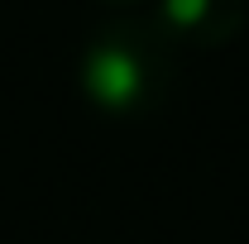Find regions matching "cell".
<instances>
[{"label": "cell", "mask_w": 249, "mask_h": 244, "mask_svg": "<svg viewBox=\"0 0 249 244\" xmlns=\"http://www.w3.org/2000/svg\"><path fill=\"white\" fill-rule=\"evenodd\" d=\"M178 77V43L154 19H110L82 48V91L106 115L158 110Z\"/></svg>", "instance_id": "obj_1"}, {"label": "cell", "mask_w": 249, "mask_h": 244, "mask_svg": "<svg viewBox=\"0 0 249 244\" xmlns=\"http://www.w3.org/2000/svg\"><path fill=\"white\" fill-rule=\"evenodd\" d=\"M154 24L178 48H220L245 29V0H158Z\"/></svg>", "instance_id": "obj_2"}, {"label": "cell", "mask_w": 249, "mask_h": 244, "mask_svg": "<svg viewBox=\"0 0 249 244\" xmlns=\"http://www.w3.org/2000/svg\"><path fill=\"white\" fill-rule=\"evenodd\" d=\"M106 5H134V0H106Z\"/></svg>", "instance_id": "obj_3"}]
</instances>
